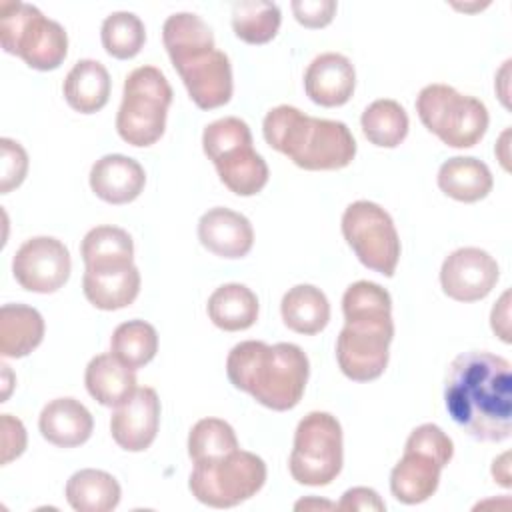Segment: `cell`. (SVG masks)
<instances>
[{
	"label": "cell",
	"instance_id": "1",
	"mask_svg": "<svg viewBox=\"0 0 512 512\" xmlns=\"http://www.w3.org/2000/svg\"><path fill=\"white\" fill-rule=\"evenodd\" d=\"M444 404L454 424L474 440H508L512 430L510 362L486 350L458 354L446 370Z\"/></svg>",
	"mask_w": 512,
	"mask_h": 512
},
{
	"label": "cell",
	"instance_id": "2",
	"mask_svg": "<svg viewBox=\"0 0 512 512\" xmlns=\"http://www.w3.org/2000/svg\"><path fill=\"white\" fill-rule=\"evenodd\" d=\"M342 312L346 324L336 340L338 366L354 382L376 380L386 370L394 338L392 298L380 284L358 280L346 288Z\"/></svg>",
	"mask_w": 512,
	"mask_h": 512
},
{
	"label": "cell",
	"instance_id": "3",
	"mask_svg": "<svg viewBox=\"0 0 512 512\" xmlns=\"http://www.w3.org/2000/svg\"><path fill=\"white\" fill-rule=\"evenodd\" d=\"M226 374L234 388L248 392L262 406L286 412L304 394L310 362L296 344L278 342L270 346L260 340H246L230 350Z\"/></svg>",
	"mask_w": 512,
	"mask_h": 512
},
{
	"label": "cell",
	"instance_id": "4",
	"mask_svg": "<svg viewBox=\"0 0 512 512\" xmlns=\"http://www.w3.org/2000/svg\"><path fill=\"white\" fill-rule=\"evenodd\" d=\"M166 52L192 102L202 110L224 106L232 98V66L214 46L212 28L192 12H176L162 26Z\"/></svg>",
	"mask_w": 512,
	"mask_h": 512
},
{
	"label": "cell",
	"instance_id": "5",
	"mask_svg": "<svg viewBox=\"0 0 512 512\" xmlns=\"http://www.w3.org/2000/svg\"><path fill=\"white\" fill-rule=\"evenodd\" d=\"M262 132L270 148L304 170H340L356 156V140L344 122L314 118L296 106L272 108L264 116Z\"/></svg>",
	"mask_w": 512,
	"mask_h": 512
},
{
	"label": "cell",
	"instance_id": "6",
	"mask_svg": "<svg viewBox=\"0 0 512 512\" xmlns=\"http://www.w3.org/2000/svg\"><path fill=\"white\" fill-rule=\"evenodd\" d=\"M202 148L230 192L254 196L266 186L268 166L252 148V132L244 120L226 116L210 122L202 132Z\"/></svg>",
	"mask_w": 512,
	"mask_h": 512
},
{
	"label": "cell",
	"instance_id": "7",
	"mask_svg": "<svg viewBox=\"0 0 512 512\" xmlns=\"http://www.w3.org/2000/svg\"><path fill=\"white\" fill-rule=\"evenodd\" d=\"M172 86L156 66H140L124 80L122 104L116 114L118 136L136 148L152 146L166 128Z\"/></svg>",
	"mask_w": 512,
	"mask_h": 512
},
{
	"label": "cell",
	"instance_id": "8",
	"mask_svg": "<svg viewBox=\"0 0 512 512\" xmlns=\"http://www.w3.org/2000/svg\"><path fill=\"white\" fill-rule=\"evenodd\" d=\"M0 42L34 70H54L68 54L66 30L26 2H0Z\"/></svg>",
	"mask_w": 512,
	"mask_h": 512
},
{
	"label": "cell",
	"instance_id": "9",
	"mask_svg": "<svg viewBox=\"0 0 512 512\" xmlns=\"http://www.w3.org/2000/svg\"><path fill=\"white\" fill-rule=\"evenodd\" d=\"M454 444L436 424H420L406 440L404 454L390 474L392 496L402 504L428 500L438 484L442 468L452 460Z\"/></svg>",
	"mask_w": 512,
	"mask_h": 512
},
{
	"label": "cell",
	"instance_id": "10",
	"mask_svg": "<svg viewBox=\"0 0 512 512\" xmlns=\"http://www.w3.org/2000/svg\"><path fill=\"white\" fill-rule=\"evenodd\" d=\"M416 112L420 122L452 148L476 146L490 122L484 102L448 84L424 86L416 98Z\"/></svg>",
	"mask_w": 512,
	"mask_h": 512
},
{
	"label": "cell",
	"instance_id": "11",
	"mask_svg": "<svg viewBox=\"0 0 512 512\" xmlns=\"http://www.w3.org/2000/svg\"><path fill=\"white\" fill-rule=\"evenodd\" d=\"M264 482V460L238 448L226 456L194 464L188 488L198 502L210 508H232L252 498Z\"/></svg>",
	"mask_w": 512,
	"mask_h": 512
},
{
	"label": "cell",
	"instance_id": "12",
	"mask_svg": "<svg viewBox=\"0 0 512 512\" xmlns=\"http://www.w3.org/2000/svg\"><path fill=\"white\" fill-rule=\"evenodd\" d=\"M290 474L304 486H326L342 470V426L330 412L306 414L294 432Z\"/></svg>",
	"mask_w": 512,
	"mask_h": 512
},
{
	"label": "cell",
	"instance_id": "13",
	"mask_svg": "<svg viewBox=\"0 0 512 512\" xmlns=\"http://www.w3.org/2000/svg\"><path fill=\"white\" fill-rule=\"evenodd\" d=\"M342 234L358 260L392 276L400 258V240L390 214L376 202L356 200L342 214Z\"/></svg>",
	"mask_w": 512,
	"mask_h": 512
},
{
	"label": "cell",
	"instance_id": "14",
	"mask_svg": "<svg viewBox=\"0 0 512 512\" xmlns=\"http://www.w3.org/2000/svg\"><path fill=\"white\" fill-rule=\"evenodd\" d=\"M72 270L68 248L52 236H34L26 240L14 254L12 272L16 282L38 294L60 290Z\"/></svg>",
	"mask_w": 512,
	"mask_h": 512
},
{
	"label": "cell",
	"instance_id": "15",
	"mask_svg": "<svg viewBox=\"0 0 512 512\" xmlns=\"http://www.w3.org/2000/svg\"><path fill=\"white\" fill-rule=\"evenodd\" d=\"M500 278L498 262L482 248L466 246L450 252L440 268V284L448 298L476 302L486 298Z\"/></svg>",
	"mask_w": 512,
	"mask_h": 512
},
{
	"label": "cell",
	"instance_id": "16",
	"mask_svg": "<svg viewBox=\"0 0 512 512\" xmlns=\"http://www.w3.org/2000/svg\"><path fill=\"white\" fill-rule=\"evenodd\" d=\"M160 426V400L154 388H138L124 404H120L110 418V432L114 442L128 452H142L150 448Z\"/></svg>",
	"mask_w": 512,
	"mask_h": 512
},
{
	"label": "cell",
	"instance_id": "17",
	"mask_svg": "<svg viewBox=\"0 0 512 512\" xmlns=\"http://www.w3.org/2000/svg\"><path fill=\"white\" fill-rule=\"evenodd\" d=\"M356 86L354 64L338 52H324L316 56L304 74L306 96L320 106L334 108L346 104Z\"/></svg>",
	"mask_w": 512,
	"mask_h": 512
},
{
	"label": "cell",
	"instance_id": "18",
	"mask_svg": "<svg viewBox=\"0 0 512 512\" xmlns=\"http://www.w3.org/2000/svg\"><path fill=\"white\" fill-rule=\"evenodd\" d=\"M198 238L206 250L220 258H242L252 250L254 230L244 214L216 206L200 216Z\"/></svg>",
	"mask_w": 512,
	"mask_h": 512
},
{
	"label": "cell",
	"instance_id": "19",
	"mask_svg": "<svg viewBox=\"0 0 512 512\" xmlns=\"http://www.w3.org/2000/svg\"><path fill=\"white\" fill-rule=\"evenodd\" d=\"M92 192L108 204H128L140 196L146 184V172L130 156L106 154L90 168Z\"/></svg>",
	"mask_w": 512,
	"mask_h": 512
},
{
	"label": "cell",
	"instance_id": "20",
	"mask_svg": "<svg viewBox=\"0 0 512 512\" xmlns=\"http://www.w3.org/2000/svg\"><path fill=\"white\" fill-rule=\"evenodd\" d=\"M38 428L50 444L58 448H74L92 436L94 420L80 400L66 396L54 398L42 408Z\"/></svg>",
	"mask_w": 512,
	"mask_h": 512
},
{
	"label": "cell",
	"instance_id": "21",
	"mask_svg": "<svg viewBox=\"0 0 512 512\" xmlns=\"http://www.w3.org/2000/svg\"><path fill=\"white\" fill-rule=\"evenodd\" d=\"M80 254L88 272H116L134 266L132 236L118 226H96L86 232Z\"/></svg>",
	"mask_w": 512,
	"mask_h": 512
},
{
	"label": "cell",
	"instance_id": "22",
	"mask_svg": "<svg viewBox=\"0 0 512 512\" xmlns=\"http://www.w3.org/2000/svg\"><path fill=\"white\" fill-rule=\"evenodd\" d=\"M84 382L88 394L110 408H118L138 390L134 370L122 364L112 352L98 354L88 362Z\"/></svg>",
	"mask_w": 512,
	"mask_h": 512
},
{
	"label": "cell",
	"instance_id": "23",
	"mask_svg": "<svg viewBox=\"0 0 512 512\" xmlns=\"http://www.w3.org/2000/svg\"><path fill=\"white\" fill-rule=\"evenodd\" d=\"M62 90L72 110L94 114L102 110L110 98V74L102 62L84 58L70 68Z\"/></svg>",
	"mask_w": 512,
	"mask_h": 512
},
{
	"label": "cell",
	"instance_id": "24",
	"mask_svg": "<svg viewBox=\"0 0 512 512\" xmlns=\"http://www.w3.org/2000/svg\"><path fill=\"white\" fill-rule=\"evenodd\" d=\"M440 190L458 202H478L494 186L490 168L472 156L448 158L438 170Z\"/></svg>",
	"mask_w": 512,
	"mask_h": 512
},
{
	"label": "cell",
	"instance_id": "25",
	"mask_svg": "<svg viewBox=\"0 0 512 512\" xmlns=\"http://www.w3.org/2000/svg\"><path fill=\"white\" fill-rule=\"evenodd\" d=\"M44 338L42 314L26 304H4L0 308V354L22 358L40 346Z\"/></svg>",
	"mask_w": 512,
	"mask_h": 512
},
{
	"label": "cell",
	"instance_id": "26",
	"mask_svg": "<svg viewBox=\"0 0 512 512\" xmlns=\"http://www.w3.org/2000/svg\"><path fill=\"white\" fill-rule=\"evenodd\" d=\"M206 312L220 330H246L258 320V298L248 286L230 282L210 294Z\"/></svg>",
	"mask_w": 512,
	"mask_h": 512
},
{
	"label": "cell",
	"instance_id": "27",
	"mask_svg": "<svg viewBox=\"0 0 512 512\" xmlns=\"http://www.w3.org/2000/svg\"><path fill=\"white\" fill-rule=\"evenodd\" d=\"M284 324L298 334H318L330 320V304L326 294L312 284L290 288L280 302Z\"/></svg>",
	"mask_w": 512,
	"mask_h": 512
},
{
	"label": "cell",
	"instance_id": "28",
	"mask_svg": "<svg viewBox=\"0 0 512 512\" xmlns=\"http://www.w3.org/2000/svg\"><path fill=\"white\" fill-rule=\"evenodd\" d=\"M122 496L118 480L96 468H84L66 482V500L76 512H110Z\"/></svg>",
	"mask_w": 512,
	"mask_h": 512
},
{
	"label": "cell",
	"instance_id": "29",
	"mask_svg": "<svg viewBox=\"0 0 512 512\" xmlns=\"http://www.w3.org/2000/svg\"><path fill=\"white\" fill-rule=\"evenodd\" d=\"M86 300L98 310H120L130 306L140 292V272L136 266L116 272H88L82 276Z\"/></svg>",
	"mask_w": 512,
	"mask_h": 512
},
{
	"label": "cell",
	"instance_id": "30",
	"mask_svg": "<svg viewBox=\"0 0 512 512\" xmlns=\"http://www.w3.org/2000/svg\"><path fill=\"white\" fill-rule=\"evenodd\" d=\"M364 136L380 148H396L408 134V114L402 104L390 98L374 100L360 118Z\"/></svg>",
	"mask_w": 512,
	"mask_h": 512
},
{
	"label": "cell",
	"instance_id": "31",
	"mask_svg": "<svg viewBox=\"0 0 512 512\" xmlns=\"http://www.w3.org/2000/svg\"><path fill=\"white\" fill-rule=\"evenodd\" d=\"M282 14L278 4L266 0H244L232 6L234 34L246 44H266L280 28Z\"/></svg>",
	"mask_w": 512,
	"mask_h": 512
},
{
	"label": "cell",
	"instance_id": "32",
	"mask_svg": "<svg viewBox=\"0 0 512 512\" xmlns=\"http://www.w3.org/2000/svg\"><path fill=\"white\" fill-rule=\"evenodd\" d=\"M110 352L132 370L146 366L158 352L156 328L144 320L118 324L110 338Z\"/></svg>",
	"mask_w": 512,
	"mask_h": 512
},
{
	"label": "cell",
	"instance_id": "33",
	"mask_svg": "<svg viewBox=\"0 0 512 512\" xmlns=\"http://www.w3.org/2000/svg\"><path fill=\"white\" fill-rule=\"evenodd\" d=\"M100 40L110 56L128 60L142 50L146 42V28L134 12H112L102 22Z\"/></svg>",
	"mask_w": 512,
	"mask_h": 512
},
{
	"label": "cell",
	"instance_id": "34",
	"mask_svg": "<svg viewBox=\"0 0 512 512\" xmlns=\"http://www.w3.org/2000/svg\"><path fill=\"white\" fill-rule=\"evenodd\" d=\"M234 450H238L236 432L220 418H202L188 434V456L194 464L226 456Z\"/></svg>",
	"mask_w": 512,
	"mask_h": 512
},
{
	"label": "cell",
	"instance_id": "35",
	"mask_svg": "<svg viewBox=\"0 0 512 512\" xmlns=\"http://www.w3.org/2000/svg\"><path fill=\"white\" fill-rule=\"evenodd\" d=\"M2 150V174H0V192L8 194L12 188H18L28 172V154L12 138H0Z\"/></svg>",
	"mask_w": 512,
	"mask_h": 512
},
{
	"label": "cell",
	"instance_id": "36",
	"mask_svg": "<svg viewBox=\"0 0 512 512\" xmlns=\"http://www.w3.org/2000/svg\"><path fill=\"white\" fill-rule=\"evenodd\" d=\"M294 18L306 28H324L332 22L338 4L334 0H294Z\"/></svg>",
	"mask_w": 512,
	"mask_h": 512
},
{
	"label": "cell",
	"instance_id": "37",
	"mask_svg": "<svg viewBox=\"0 0 512 512\" xmlns=\"http://www.w3.org/2000/svg\"><path fill=\"white\" fill-rule=\"evenodd\" d=\"M0 430H2V460L0 462L8 464L24 452L26 428L18 418H14L10 414H2Z\"/></svg>",
	"mask_w": 512,
	"mask_h": 512
},
{
	"label": "cell",
	"instance_id": "38",
	"mask_svg": "<svg viewBox=\"0 0 512 512\" xmlns=\"http://www.w3.org/2000/svg\"><path fill=\"white\" fill-rule=\"evenodd\" d=\"M336 510H376L382 512L386 510L384 500L378 496L376 490L366 488V486H356L344 492L342 500L336 504Z\"/></svg>",
	"mask_w": 512,
	"mask_h": 512
},
{
	"label": "cell",
	"instance_id": "39",
	"mask_svg": "<svg viewBox=\"0 0 512 512\" xmlns=\"http://www.w3.org/2000/svg\"><path fill=\"white\" fill-rule=\"evenodd\" d=\"M490 324L496 336H500L502 342H510V292H504L490 314Z\"/></svg>",
	"mask_w": 512,
	"mask_h": 512
},
{
	"label": "cell",
	"instance_id": "40",
	"mask_svg": "<svg viewBox=\"0 0 512 512\" xmlns=\"http://www.w3.org/2000/svg\"><path fill=\"white\" fill-rule=\"evenodd\" d=\"M296 510H306V508H336V506H332L330 502H324V500H314V498H308V500H300L296 506H294Z\"/></svg>",
	"mask_w": 512,
	"mask_h": 512
},
{
	"label": "cell",
	"instance_id": "41",
	"mask_svg": "<svg viewBox=\"0 0 512 512\" xmlns=\"http://www.w3.org/2000/svg\"><path fill=\"white\" fill-rule=\"evenodd\" d=\"M8 368H10V366L2 364V374H4V384H6V386H4V392H2V402H4V400L8 398V394H10V380H8V378H10V370H8Z\"/></svg>",
	"mask_w": 512,
	"mask_h": 512
}]
</instances>
